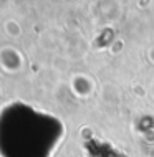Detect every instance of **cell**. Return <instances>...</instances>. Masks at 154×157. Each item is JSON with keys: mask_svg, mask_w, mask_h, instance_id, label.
<instances>
[{"mask_svg": "<svg viewBox=\"0 0 154 157\" xmlns=\"http://www.w3.org/2000/svg\"><path fill=\"white\" fill-rule=\"evenodd\" d=\"M23 66V58L14 46H0V70L5 73H17Z\"/></svg>", "mask_w": 154, "mask_h": 157, "instance_id": "cell-1", "label": "cell"}, {"mask_svg": "<svg viewBox=\"0 0 154 157\" xmlns=\"http://www.w3.org/2000/svg\"><path fill=\"white\" fill-rule=\"evenodd\" d=\"M3 30H5V35L10 36V38H17L20 35V28H18V23L14 22V20H8L5 23V27H3Z\"/></svg>", "mask_w": 154, "mask_h": 157, "instance_id": "cell-2", "label": "cell"}]
</instances>
